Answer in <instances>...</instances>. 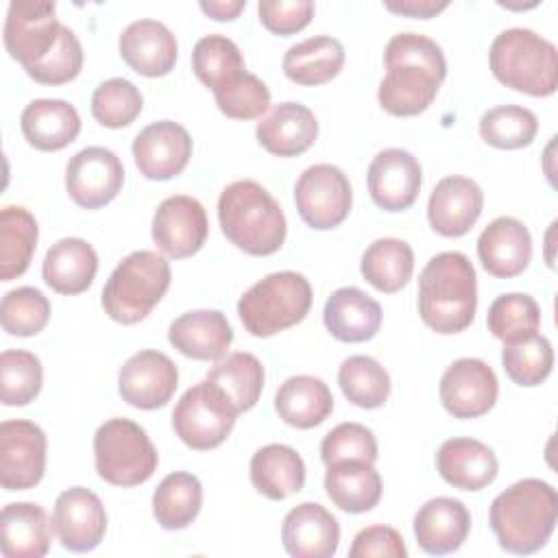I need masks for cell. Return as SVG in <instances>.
I'll use <instances>...</instances> for the list:
<instances>
[{
    "label": "cell",
    "mask_w": 558,
    "mask_h": 558,
    "mask_svg": "<svg viewBox=\"0 0 558 558\" xmlns=\"http://www.w3.org/2000/svg\"><path fill=\"white\" fill-rule=\"evenodd\" d=\"M44 384V368L35 353L7 349L0 355V399L4 405H28Z\"/></svg>",
    "instance_id": "obj_44"
},
{
    "label": "cell",
    "mask_w": 558,
    "mask_h": 558,
    "mask_svg": "<svg viewBox=\"0 0 558 558\" xmlns=\"http://www.w3.org/2000/svg\"><path fill=\"white\" fill-rule=\"evenodd\" d=\"M436 471L460 490H482L495 482L499 462L495 451L475 438H449L436 453Z\"/></svg>",
    "instance_id": "obj_26"
},
{
    "label": "cell",
    "mask_w": 558,
    "mask_h": 558,
    "mask_svg": "<svg viewBox=\"0 0 558 558\" xmlns=\"http://www.w3.org/2000/svg\"><path fill=\"white\" fill-rule=\"evenodd\" d=\"M538 133V120L527 107L499 105L482 113L480 135L486 144L501 150L530 146Z\"/></svg>",
    "instance_id": "obj_42"
},
{
    "label": "cell",
    "mask_w": 558,
    "mask_h": 558,
    "mask_svg": "<svg viewBox=\"0 0 558 558\" xmlns=\"http://www.w3.org/2000/svg\"><path fill=\"white\" fill-rule=\"evenodd\" d=\"M477 310V277L471 259L458 251L434 255L418 277V314L442 336L464 331Z\"/></svg>",
    "instance_id": "obj_2"
},
{
    "label": "cell",
    "mask_w": 558,
    "mask_h": 558,
    "mask_svg": "<svg viewBox=\"0 0 558 558\" xmlns=\"http://www.w3.org/2000/svg\"><path fill=\"white\" fill-rule=\"evenodd\" d=\"M238 412L207 379L187 388L172 410V427L183 445L207 451L227 440Z\"/></svg>",
    "instance_id": "obj_8"
},
{
    "label": "cell",
    "mask_w": 558,
    "mask_h": 558,
    "mask_svg": "<svg viewBox=\"0 0 558 558\" xmlns=\"http://www.w3.org/2000/svg\"><path fill=\"white\" fill-rule=\"evenodd\" d=\"M168 342L192 360H220L233 342V329L218 310H192L168 327Z\"/></svg>",
    "instance_id": "obj_24"
},
{
    "label": "cell",
    "mask_w": 558,
    "mask_h": 558,
    "mask_svg": "<svg viewBox=\"0 0 558 558\" xmlns=\"http://www.w3.org/2000/svg\"><path fill=\"white\" fill-rule=\"evenodd\" d=\"M397 63L421 65L438 74L440 78L447 76V59L442 54V48L434 39L418 33H399L390 37L384 50V65L388 68Z\"/></svg>",
    "instance_id": "obj_51"
},
{
    "label": "cell",
    "mask_w": 558,
    "mask_h": 558,
    "mask_svg": "<svg viewBox=\"0 0 558 558\" xmlns=\"http://www.w3.org/2000/svg\"><path fill=\"white\" fill-rule=\"evenodd\" d=\"M124 183L120 157L105 146H87L70 157L65 166V190L83 209L109 205Z\"/></svg>",
    "instance_id": "obj_12"
},
{
    "label": "cell",
    "mask_w": 558,
    "mask_h": 558,
    "mask_svg": "<svg viewBox=\"0 0 558 558\" xmlns=\"http://www.w3.org/2000/svg\"><path fill=\"white\" fill-rule=\"evenodd\" d=\"M20 129L33 148L54 153L78 137L81 118L74 105L68 100L37 98L24 107L20 116Z\"/></svg>",
    "instance_id": "obj_27"
},
{
    "label": "cell",
    "mask_w": 558,
    "mask_h": 558,
    "mask_svg": "<svg viewBox=\"0 0 558 558\" xmlns=\"http://www.w3.org/2000/svg\"><path fill=\"white\" fill-rule=\"evenodd\" d=\"M170 288V264L155 251H133L109 275L102 310L120 325L144 320Z\"/></svg>",
    "instance_id": "obj_5"
},
{
    "label": "cell",
    "mask_w": 558,
    "mask_h": 558,
    "mask_svg": "<svg viewBox=\"0 0 558 558\" xmlns=\"http://www.w3.org/2000/svg\"><path fill=\"white\" fill-rule=\"evenodd\" d=\"M257 142L270 155L296 157L303 155L318 137V120L310 107L301 102H279L257 122Z\"/></svg>",
    "instance_id": "obj_25"
},
{
    "label": "cell",
    "mask_w": 558,
    "mask_h": 558,
    "mask_svg": "<svg viewBox=\"0 0 558 558\" xmlns=\"http://www.w3.org/2000/svg\"><path fill=\"white\" fill-rule=\"evenodd\" d=\"M203 486L187 471L166 475L153 493V514L163 530H183L201 512Z\"/></svg>",
    "instance_id": "obj_39"
},
{
    "label": "cell",
    "mask_w": 558,
    "mask_h": 558,
    "mask_svg": "<svg viewBox=\"0 0 558 558\" xmlns=\"http://www.w3.org/2000/svg\"><path fill=\"white\" fill-rule=\"evenodd\" d=\"M294 203L307 227L318 231L333 229L351 211L353 190L349 177L338 166L314 163L296 179Z\"/></svg>",
    "instance_id": "obj_9"
},
{
    "label": "cell",
    "mask_w": 558,
    "mask_h": 558,
    "mask_svg": "<svg viewBox=\"0 0 558 558\" xmlns=\"http://www.w3.org/2000/svg\"><path fill=\"white\" fill-rule=\"evenodd\" d=\"M414 270V251L405 240L379 238L362 255L360 272L379 292H399Z\"/></svg>",
    "instance_id": "obj_37"
},
{
    "label": "cell",
    "mask_w": 558,
    "mask_h": 558,
    "mask_svg": "<svg viewBox=\"0 0 558 558\" xmlns=\"http://www.w3.org/2000/svg\"><path fill=\"white\" fill-rule=\"evenodd\" d=\"M275 410L283 423L296 429H312L331 414L333 397L320 377L294 375L279 386Z\"/></svg>",
    "instance_id": "obj_34"
},
{
    "label": "cell",
    "mask_w": 558,
    "mask_h": 558,
    "mask_svg": "<svg viewBox=\"0 0 558 558\" xmlns=\"http://www.w3.org/2000/svg\"><path fill=\"white\" fill-rule=\"evenodd\" d=\"M153 240L157 248L172 257L185 259L198 253L207 240V211L194 196L174 194L159 203L153 216Z\"/></svg>",
    "instance_id": "obj_13"
},
{
    "label": "cell",
    "mask_w": 558,
    "mask_h": 558,
    "mask_svg": "<svg viewBox=\"0 0 558 558\" xmlns=\"http://www.w3.org/2000/svg\"><path fill=\"white\" fill-rule=\"evenodd\" d=\"M440 401L453 418H477L493 410L499 381L495 371L480 357H460L440 377Z\"/></svg>",
    "instance_id": "obj_14"
},
{
    "label": "cell",
    "mask_w": 558,
    "mask_h": 558,
    "mask_svg": "<svg viewBox=\"0 0 558 558\" xmlns=\"http://www.w3.org/2000/svg\"><path fill=\"white\" fill-rule=\"evenodd\" d=\"M558 521V493L538 477H525L501 490L488 510L490 530L508 554L530 556L545 547Z\"/></svg>",
    "instance_id": "obj_1"
},
{
    "label": "cell",
    "mask_w": 558,
    "mask_h": 558,
    "mask_svg": "<svg viewBox=\"0 0 558 558\" xmlns=\"http://www.w3.org/2000/svg\"><path fill=\"white\" fill-rule=\"evenodd\" d=\"M124 63L142 76H166L177 63L179 44L172 31L157 20L131 22L118 41Z\"/></svg>",
    "instance_id": "obj_21"
},
{
    "label": "cell",
    "mask_w": 558,
    "mask_h": 558,
    "mask_svg": "<svg viewBox=\"0 0 558 558\" xmlns=\"http://www.w3.org/2000/svg\"><path fill=\"white\" fill-rule=\"evenodd\" d=\"M251 484L266 499L281 501L305 484V462L288 445H266L251 458Z\"/></svg>",
    "instance_id": "obj_33"
},
{
    "label": "cell",
    "mask_w": 558,
    "mask_h": 558,
    "mask_svg": "<svg viewBox=\"0 0 558 558\" xmlns=\"http://www.w3.org/2000/svg\"><path fill=\"white\" fill-rule=\"evenodd\" d=\"M57 4L46 0H13L4 20V48L11 59L28 68L41 61L57 44L61 22Z\"/></svg>",
    "instance_id": "obj_10"
},
{
    "label": "cell",
    "mask_w": 558,
    "mask_h": 558,
    "mask_svg": "<svg viewBox=\"0 0 558 558\" xmlns=\"http://www.w3.org/2000/svg\"><path fill=\"white\" fill-rule=\"evenodd\" d=\"M192 70L196 78L211 92L225 81L244 72V59L235 41L225 35H205L192 50Z\"/></svg>",
    "instance_id": "obj_43"
},
{
    "label": "cell",
    "mask_w": 558,
    "mask_h": 558,
    "mask_svg": "<svg viewBox=\"0 0 558 558\" xmlns=\"http://www.w3.org/2000/svg\"><path fill=\"white\" fill-rule=\"evenodd\" d=\"M342 395L357 408H381L390 395L388 371L371 355H351L338 368Z\"/></svg>",
    "instance_id": "obj_40"
},
{
    "label": "cell",
    "mask_w": 558,
    "mask_h": 558,
    "mask_svg": "<svg viewBox=\"0 0 558 558\" xmlns=\"http://www.w3.org/2000/svg\"><path fill=\"white\" fill-rule=\"evenodd\" d=\"M144 107L142 92L126 78L102 81L92 94V116L107 129L129 126Z\"/></svg>",
    "instance_id": "obj_47"
},
{
    "label": "cell",
    "mask_w": 558,
    "mask_h": 558,
    "mask_svg": "<svg viewBox=\"0 0 558 558\" xmlns=\"http://www.w3.org/2000/svg\"><path fill=\"white\" fill-rule=\"evenodd\" d=\"M384 7L390 13H397V15L429 20V17L438 15L440 11H445L449 7V2L447 0H442V2H436V0H401V2H384Z\"/></svg>",
    "instance_id": "obj_54"
},
{
    "label": "cell",
    "mask_w": 558,
    "mask_h": 558,
    "mask_svg": "<svg viewBox=\"0 0 558 558\" xmlns=\"http://www.w3.org/2000/svg\"><path fill=\"white\" fill-rule=\"evenodd\" d=\"M421 183V163L403 148H386L377 153L366 172L368 194L384 211H403L412 207Z\"/></svg>",
    "instance_id": "obj_18"
},
{
    "label": "cell",
    "mask_w": 558,
    "mask_h": 558,
    "mask_svg": "<svg viewBox=\"0 0 558 558\" xmlns=\"http://www.w3.org/2000/svg\"><path fill=\"white\" fill-rule=\"evenodd\" d=\"M283 74L296 85H323L338 76L344 65V46L331 35H316L288 48Z\"/></svg>",
    "instance_id": "obj_35"
},
{
    "label": "cell",
    "mask_w": 558,
    "mask_h": 558,
    "mask_svg": "<svg viewBox=\"0 0 558 558\" xmlns=\"http://www.w3.org/2000/svg\"><path fill=\"white\" fill-rule=\"evenodd\" d=\"M501 366L514 384L527 388L538 386L554 368L551 342L541 333L519 342H506L501 349Z\"/></svg>",
    "instance_id": "obj_45"
},
{
    "label": "cell",
    "mask_w": 558,
    "mask_h": 558,
    "mask_svg": "<svg viewBox=\"0 0 558 558\" xmlns=\"http://www.w3.org/2000/svg\"><path fill=\"white\" fill-rule=\"evenodd\" d=\"M320 458L327 464L340 460H377V440L373 432L360 423H340L336 425L320 442Z\"/></svg>",
    "instance_id": "obj_50"
},
{
    "label": "cell",
    "mask_w": 558,
    "mask_h": 558,
    "mask_svg": "<svg viewBox=\"0 0 558 558\" xmlns=\"http://www.w3.org/2000/svg\"><path fill=\"white\" fill-rule=\"evenodd\" d=\"M48 440L33 421L15 418L0 425V484L4 490L35 488L46 471Z\"/></svg>",
    "instance_id": "obj_11"
},
{
    "label": "cell",
    "mask_w": 558,
    "mask_h": 558,
    "mask_svg": "<svg viewBox=\"0 0 558 558\" xmlns=\"http://www.w3.org/2000/svg\"><path fill=\"white\" fill-rule=\"evenodd\" d=\"M218 109L233 120H253L270 107V92L262 78L251 72H240L214 89Z\"/></svg>",
    "instance_id": "obj_48"
},
{
    "label": "cell",
    "mask_w": 558,
    "mask_h": 558,
    "mask_svg": "<svg viewBox=\"0 0 558 558\" xmlns=\"http://www.w3.org/2000/svg\"><path fill=\"white\" fill-rule=\"evenodd\" d=\"M323 320L340 342H366L381 327V305L355 286L338 288L325 303Z\"/></svg>",
    "instance_id": "obj_29"
},
{
    "label": "cell",
    "mask_w": 558,
    "mask_h": 558,
    "mask_svg": "<svg viewBox=\"0 0 558 558\" xmlns=\"http://www.w3.org/2000/svg\"><path fill=\"white\" fill-rule=\"evenodd\" d=\"M312 307V286L294 270L270 272L238 301V316L255 338L275 336L301 323Z\"/></svg>",
    "instance_id": "obj_6"
},
{
    "label": "cell",
    "mask_w": 558,
    "mask_h": 558,
    "mask_svg": "<svg viewBox=\"0 0 558 558\" xmlns=\"http://www.w3.org/2000/svg\"><path fill=\"white\" fill-rule=\"evenodd\" d=\"M50 320V301L41 290L33 286H22L9 290L2 296L0 323L9 336L31 338L37 336Z\"/></svg>",
    "instance_id": "obj_46"
},
{
    "label": "cell",
    "mask_w": 558,
    "mask_h": 558,
    "mask_svg": "<svg viewBox=\"0 0 558 558\" xmlns=\"http://www.w3.org/2000/svg\"><path fill=\"white\" fill-rule=\"evenodd\" d=\"M244 7H246V0H209V2H201V11L207 13L211 20H218V22L235 20Z\"/></svg>",
    "instance_id": "obj_55"
},
{
    "label": "cell",
    "mask_w": 558,
    "mask_h": 558,
    "mask_svg": "<svg viewBox=\"0 0 558 558\" xmlns=\"http://www.w3.org/2000/svg\"><path fill=\"white\" fill-rule=\"evenodd\" d=\"M486 325L488 331L504 344L519 342L538 333L541 307L530 294L508 292L490 303Z\"/></svg>",
    "instance_id": "obj_41"
},
{
    "label": "cell",
    "mask_w": 558,
    "mask_h": 558,
    "mask_svg": "<svg viewBox=\"0 0 558 558\" xmlns=\"http://www.w3.org/2000/svg\"><path fill=\"white\" fill-rule=\"evenodd\" d=\"M179 386L177 364L161 351L144 349L133 353L120 368L118 392L140 410L163 408Z\"/></svg>",
    "instance_id": "obj_15"
},
{
    "label": "cell",
    "mask_w": 558,
    "mask_h": 558,
    "mask_svg": "<svg viewBox=\"0 0 558 558\" xmlns=\"http://www.w3.org/2000/svg\"><path fill=\"white\" fill-rule=\"evenodd\" d=\"M131 150L140 174L150 181H168L185 170L192 157V137L185 126L159 120L135 135Z\"/></svg>",
    "instance_id": "obj_17"
},
{
    "label": "cell",
    "mask_w": 558,
    "mask_h": 558,
    "mask_svg": "<svg viewBox=\"0 0 558 558\" xmlns=\"http://www.w3.org/2000/svg\"><path fill=\"white\" fill-rule=\"evenodd\" d=\"M281 543L294 558H331L338 551V519L320 504L294 506L281 523Z\"/></svg>",
    "instance_id": "obj_20"
},
{
    "label": "cell",
    "mask_w": 558,
    "mask_h": 558,
    "mask_svg": "<svg viewBox=\"0 0 558 558\" xmlns=\"http://www.w3.org/2000/svg\"><path fill=\"white\" fill-rule=\"evenodd\" d=\"M94 464L100 480L113 486H137L159 464L146 429L131 418H109L94 434Z\"/></svg>",
    "instance_id": "obj_7"
},
{
    "label": "cell",
    "mask_w": 558,
    "mask_h": 558,
    "mask_svg": "<svg viewBox=\"0 0 558 558\" xmlns=\"http://www.w3.org/2000/svg\"><path fill=\"white\" fill-rule=\"evenodd\" d=\"M493 76L527 96L545 98L558 89L556 46L530 28L501 31L488 50Z\"/></svg>",
    "instance_id": "obj_4"
},
{
    "label": "cell",
    "mask_w": 558,
    "mask_h": 558,
    "mask_svg": "<svg viewBox=\"0 0 558 558\" xmlns=\"http://www.w3.org/2000/svg\"><path fill=\"white\" fill-rule=\"evenodd\" d=\"M83 68V46L74 31L61 24L54 48L37 63L24 68L26 74L41 85H63L78 76Z\"/></svg>",
    "instance_id": "obj_49"
},
{
    "label": "cell",
    "mask_w": 558,
    "mask_h": 558,
    "mask_svg": "<svg viewBox=\"0 0 558 558\" xmlns=\"http://www.w3.org/2000/svg\"><path fill=\"white\" fill-rule=\"evenodd\" d=\"M442 81L445 78L421 65H388L377 89V100L390 116H418L434 102Z\"/></svg>",
    "instance_id": "obj_28"
},
{
    "label": "cell",
    "mask_w": 558,
    "mask_h": 558,
    "mask_svg": "<svg viewBox=\"0 0 558 558\" xmlns=\"http://www.w3.org/2000/svg\"><path fill=\"white\" fill-rule=\"evenodd\" d=\"M39 229L35 216L20 207L7 205L0 211V279L11 281L31 266Z\"/></svg>",
    "instance_id": "obj_38"
},
{
    "label": "cell",
    "mask_w": 558,
    "mask_h": 558,
    "mask_svg": "<svg viewBox=\"0 0 558 558\" xmlns=\"http://www.w3.org/2000/svg\"><path fill=\"white\" fill-rule=\"evenodd\" d=\"M259 22L275 35H294L314 17L312 0H262L257 4Z\"/></svg>",
    "instance_id": "obj_52"
},
{
    "label": "cell",
    "mask_w": 558,
    "mask_h": 558,
    "mask_svg": "<svg viewBox=\"0 0 558 558\" xmlns=\"http://www.w3.org/2000/svg\"><path fill=\"white\" fill-rule=\"evenodd\" d=\"M484 209L482 187L460 174L445 177L436 183L427 203V220L438 235L460 238L477 222Z\"/></svg>",
    "instance_id": "obj_19"
},
{
    "label": "cell",
    "mask_w": 558,
    "mask_h": 558,
    "mask_svg": "<svg viewBox=\"0 0 558 558\" xmlns=\"http://www.w3.org/2000/svg\"><path fill=\"white\" fill-rule=\"evenodd\" d=\"M351 558H368V556H388V558H405L408 547L403 536L390 525H368L360 530L349 547Z\"/></svg>",
    "instance_id": "obj_53"
},
{
    "label": "cell",
    "mask_w": 558,
    "mask_h": 558,
    "mask_svg": "<svg viewBox=\"0 0 558 558\" xmlns=\"http://www.w3.org/2000/svg\"><path fill=\"white\" fill-rule=\"evenodd\" d=\"M325 493L340 510L349 514H362L379 504L384 484L373 462L340 460L327 464Z\"/></svg>",
    "instance_id": "obj_32"
},
{
    "label": "cell",
    "mask_w": 558,
    "mask_h": 558,
    "mask_svg": "<svg viewBox=\"0 0 558 558\" xmlns=\"http://www.w3.org/2000/svg\"><path fill=\"white\" fill-rule=\"evenodd\" d=\"M98 255L83 238H63L54 242L41 264V277L59 294H81L96 277Z\"/></svg>",
    "instance_id": "obj_31"
},
{
    "label": "cell",
    "mask_w": 558,
    "mask_h": 558,
    "mask_svg": "<svg viewBox=\"0 0 558 558\" xmlns=\"http://www.w3.org/2000/svg\"><path fill=\"white\" fill-rule=\"evenodd\" d=\"M52 527L65 549L74 554L96 549L107 532V512L100 497L83 486L63 490L54 501Z\"/></svg>",
    "instance_id": "obj_16"
},
{
    "label": "cell",
    "mask_w": 558,
    "mask_h": 558,
    "mask_svg": "<svg viewBox=\"0 0 558 558\" xmlns=\"http://www.w3.org/2000/svg\"><path fill=\"white\" fill-rule=\"evenodd\" d=\"M52 530L39 504H7L0 514V551L4 558H41L50 549Z\"/></svg>",
    "instance_id": "obj_30"
},
{
    "label": "cell",
    "mask_w": 558,
    "mask_h": 558,
    "mask_svg": "<svg viewBox=\"0 0 558 558\" xmlns=\"http://www.w3.org/2000/svg\"><path fill=\"white\" fill-rule=\"evenodd\" d=\"M477 257L488 275L497 279L517 277L532 259V235L521 220L499 216L480 233Z\"/></svg>",
    "instance_id": "obj_22"
},
{
    "label": "cell",
    "mask_w": 558,
    "mask_h": 558,
    "mask_svg": "<svg viewBox=\"0 0 558 558\" xmlns=\"http://www.w3.org/2000/svg\"><path fill=\"white\" fill-rule=\"evenodd\" d=\"M218 220L225 238L255 257L272 255L286 242L288 222L281 205L251 179L233 181L222 190Z\"/></svg>",
    "instance_id": "obj_3"
},
{
    "label": "cell",
    "mask_w": 558,
    "mask_h": 558,
    "mask_svg": "<svg viewBox=\"0 0 558 558\" xmlns=\"http://www.w3.org/2000/svg\"><path fill=\"white\" fill-rule=\"evenodd\" d=\"M205 379L216 386L240 414L259 401L264 388V366L253 353L235 351L227 357H220Z\"/></svg>",
    "instance_id": "obj_36"
},
{
    "label": "cell",
    "mask_w": 558,
    "mask_h": 558,
    "mask_svg": "<svg viewBox=\"0 0 558 558\" xmlns=\"http://www.w3.org/2000/svg\"><path fill=\"white\" fill-rule=\"evenodd\" d=\"M471 532V514L460 499L434 497L414 514L418 547L432 556L458 551Z\"/></svg>",
    "instance_id": "obj_23"
}]
</instances>
